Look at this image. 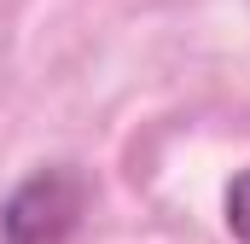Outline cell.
Wrapping results in <instances>:
<instances>
[{"label":"cell","instance_id":"6da1fadb","mask_svg":"<svg viewBox=\"0 0 250 244\" xmlns=\"http://www.w3.org/2000/svg\"><path fill=\"white\" fill-rule=\"evenodd\" d=\"M87 198H93V186L76 163L35 169L0 203V244H70L87 215Z\"/></svg>","mask_w":250,"mask_h":244},{"label":"cell","instance_id":"7a4b0ae2","mask_svg":"<svg viewBox=\"0 0 250 244\" xmlns=\"http://www.w3.org/2000/svg\"><path fill=\"white\" fill-rule=\"evenodd\" d=\"M227 233L239 244H250V169L233 175V186H227Z\"/></svg>","mask_w":250,"mask_h":244}]
</instances>
